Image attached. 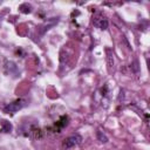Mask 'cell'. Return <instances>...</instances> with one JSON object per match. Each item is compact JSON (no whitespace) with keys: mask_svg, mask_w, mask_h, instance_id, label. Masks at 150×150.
Returning <instances> with one entry per match:
<instances>
[{"mask_svg":"<svg viewBox=\"0 0 150 150\" xmlns=\"http://www.w3.org/2000/svg\"><path fill=\"white\" fill-rule=\"evenodd\" d=\"M82 141V137L79 135V134H75V135H71L69 137H67L66 139H63L62 142V146L64 149H69V148H73L77 144H80Z\"/></svg>","mask_w":150,"mask_h":150,"instance_id":"cell-1","label":"cell"},{"mask_svg":"<svg viewBox=\"0 0 150 150\" xmlns=\"http://www.w3.org/2000/svg\"><path fill=\"white\" fill-rule=\"evenodd\" d=\"M23 101L22 100H15L14 102H11V103H8V104H6L5 105V108H4V110H5V112H8V114H14V112H16V111H19L22 107H23Z\"/></svg>","mask_w":150,"mask_h":150,"instance_id":"cell-2","label":"cell"},{"mask_svg":"<svg viewBox=\"0 0 150 150\" xmlns=\"http://www.w3.org/2000/svg\"><path fill=\"white\" fill-rule=\"evenodd\" d=\"M68 121H69V117H68L67 115L61 116V117H60V120L55 123V129H56L57 131H60L62 128H64V127L68 124Z\"/></svg>","mask_w":150,"mask_h":150,"instance_id":"cell-3","label":"cell"},{"mask_svg":"<svg viewBox=\"0 0 150 150\" xmlns=\"http://www.w3.org/2000/svg\"><path fill=\"white\" fill-rule=\"evenodd\" d=\"M59 22V19L57 18H53V19H50V20H48V22L45 25V26H42V29H41V34H43L46 30H48V29H50V27H53V26H55L56 23Z\"/></svg>","mask_w":150,"mask_h":150,"instance_id":"cell-4","label":"cell"},{"mask_svg":"<svg viewBox=\"0 0 150 150\" xmlns=\"http://www.w3.org/2000/svg\"><path fill=\"white\" fill-rule=\"evenodd\" d=\"M95 25H96L100 29L104 30V29L108 28V20H107L105 18H100V19H97V20L95 21Z\"/></svg>","mask_w":150,"mask_h":150,"instance_id":"cell-5","label":"cell"},{"mask_svg":"<svg viewBox=\"0 0 150 150\" xmlns=\"http://www.w3.org/2000/svg\"><path fill=\"white\" fill-rule=\"evenodd\" d=\"M1 130H2L4 132H9V131H12V124H11L8 121H6V120H1Z\"/></svg>","mask_w":150,"mask_h":150,"instance_id":"cell-6","label":"cell"},{"mask_svg":"<svg viewBox=\"0 0 150 150\" xmlns=\"http://www.w3.org/2000/svg\"><path fill=\"white\" fill-rule=\"evenodd\" d=\"M29 131H30V134L33 135V137H34V138H41V137H42V131H41V129H40V128L32 127Z\"/></svg>","mask_w":150,"mask_h":150,"instance_id":"cell-7","label":"cell"},{"mask_svg":"<svg viewBox=\"0 0 150 150\" xmlns=\"http://www.w3.org/2000/svg\"><path fill=\"white\" fill-rule=\"evenodd\" d=\"M19 9H20V12H22L25 14H28V13L32 12V6L29 4H22V5H20Z\"/></svg>","mask_w":150,"mask_h":150,"instance_id":"cell-8","label":"cell"},{"mask_svg":"<svg viewBox=\"0 0 150 150\" xmlns=\"http://www.w3.org/2000/svg\"><path fill=\"white\" fill-rule=\"evenodd\" d=\"M96 135H97V138H98V141H100L101 143H107V142H108V137H107V136L103 134V131L97 130Z\"/></svg>","mask_w":150,"mask_h":150,"instance_id":"cell-9","label":"cell"},{"mask_svg":"<svg viewBox=\"0 0 150 150\" xmlns=\"http://www.w3.org/2000/svg\"><path fill=\"white\" fill-rule=\"evenodd\" d=\"M6 67L8 68V71H9V73H14V71H16V70H18L16 64H15L14 62H12V61H7Z\"/></svg>","mask_w":150,"mask_h":150,"instance_id":"cell-10","label":"cell"},{"mask_svg":"<svg viewBox=\"0 0 150 150\" xmlns=\"http://www.w3.org/2000/svg\"><path fill=\"white\" fill-rule=\"evenodd\" d=\"M132 69H134L135 73H138V62H137L136 60H135L134 63H132Z\"/></svg>","mask_w":150,"mask_h":150,"instance_id":"cell-11","label":"cell"}]
</instances>
